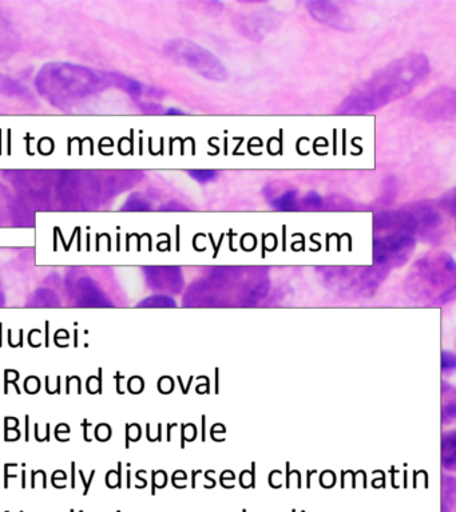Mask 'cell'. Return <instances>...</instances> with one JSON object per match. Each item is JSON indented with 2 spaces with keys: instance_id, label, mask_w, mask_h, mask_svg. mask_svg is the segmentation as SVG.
<instances>
[{
  "instance_id": "7c38bea8",
  "label": "cell",
  "mask_w": 456,
  "mask_h": 512,
  "mask_svg": "<svg viewBox=\"0 0 456 512\" xmlns=\"http://www.w3.org/2000/svg\"><path fill=\"white\" fill-rule=\"evenodd\" d=\"M324 204V198L315 192L308 193L303 200H300L301 209H321Z\"/></svg>"
},
{
  "instance_id": "277c9868",
  "label": "cell",
  "mask_w": 456,
  "mask_h": 512,
  "mask_svg": "<svg viewBox=\"0 0 456 512\" xmlns=\"http://www.w3.org/2000/svg\"><path fill=\"white\" fill-rule=\"evenodd\" d=\"M45 90L54 99H66L82 97L91 90L93 75L81 67L61 66L54 67V71L46 75Z\"/></svg>"
},
{
  "instance_id": "5b68a950",
  "label": "cell",
  "mask_w": 456,
  "mask_h": 512,
  "mask_svg": "<svg viewBox=\"0 0 456 512\" xmlns=\"http://www.w3.org/2000/svg\"><path fill=\"white\" fill-rule=\"evenodd\" d=\"M415 248V237L410 234L384 233L374 241L375 263L383 269L402 267L410 260Z\"/></svg>"
},
{
  "instance_id": "7a4b0ae2",
  "label": "cell",
  "mask_w": 456,
  "mask_h": 512,
  "mask_svg": "<svg viewBox=\"0 0 456 512\" xmlns=\"http://www.w3.org/2000/svg\"><path fill=\"white\" fill-rule=\"evenodd\" d=\"M412 296L423 300H439L447 303L454 299L455 292V261L450 254H428L416 261L408 276Z\"/></svg>"
},
{
  "instance_id": "5bb4252c",
  "label": "cell",
  "mask_w": 456,
  "mask_h": 512,
  "mask_svg": "<svg viewBox=\"0 0 456 512\" xmlns=\"http://www.w3.org/2000/svg\"><path fill=\"white\" fill-rule=\"evenodd\" d=\"M456 198H455V190H451L450 193L444 194L442 198H440V208L450 214L451 217H455V209H456Z\"/></svg>"
},
{
  "instance_id": "8992f818",
  "label": "cell",
  "mask_w": 456,
  "mask_h": 512,
  "mask_svg": "<svg viewBox=\"0 0 456 512\" xmlns=\"http://www.w3.org/2000/svg\"><path fill=\"white\" fill-rule=\"evenodd\" d=\"M419 117L426 121H446L454 119L455 115V91L442 89L432 91L426 99H423L419 107Z\"/></svg>"
},
{
  "instance_id": "30bf717a",
  "label": "cell",
  "mask_w": 456,
  "mask_h": 512,
  "mask_svg": "<svg viewBox=\"0 0 456 512\" xmlns=\"http://www.w3.org/2000/svg\"><path fill=\"white\" fill-rule=\"evenodd\" d=\"M442 462L447 470L454 471L455 468V432H446L442 442Z\"/></svg>"
},
{
  "instance_id": "4fadbf2b",
  "label": "cell",
  "mask_w": 456,
  "mask_h": 512,
  "mask_svg": "<svg viewBox=\"0 0 456 512\" xmlns=\"http://www.w3.org/2000/svg\"><path fill=\"white\" fill-rule=\"evenodd\" d=\"M189 176L193 178L198 184H209L216 180V170H190Z\"/></svg>"
},
{
  "instance_id": "3957f363",
  "label": "cell",
  "mask_w": 456,
  "mask_h": 512,
  "mask_svg": "<svg viewBox=\"0 0 456 512\" xmlns=\"http://www.w3.org/2000/svg\"><path fill=\"white\" fill-rule=\"evenodd\" d=\"M165 54L178 66L192 70L200 77L212 82H225L228 70L220 58L188 39H174L165 46Z\"/></svg>"
},
{
  "instance_id": "8fae6325",
  "label": "cell",
  "mask_w": 456,
  "mask_h": 512,
  "mask_svg": "<svg viewBox=\"0 0 456 512\" xmlns=\"http://www.w3.org/2000/svg\"><path fill=\"white\" fill-rule=\"evenodd\" d=\"M138 307H176V303H174L172 297L153 296L142 301V303L138 304Z\"/></svg>"
},
{
  "instance_id": "52a82bcc",
  "label": "cell",
  "mask_w": 456,
  "mask_h": 512,
  "mask_svg": "<svg viewBox=\"0 0 456 512\" xmlns=\"http://www.w3.org/2000/svg\"><path fill=\"white\" fill-rule=\"evenodd\" d=\"M307 7L309 15L321 25L340 31L352 30L351 18L344 14L336 3L327 2V0H315V2H309Z\"/></svg>"
},
{
  "instance_id": "ba28073f",
  "label": "cell",
  "mask_w": 456,
  "mask_h": 512,
  "mask_svg": "<svg viewBox=\"0 0 456 512\" xmlns=\"http://www.w3.org/2000/svg\"><path fill=\"white\" fill-rule=\"evenodd\" d=\"M145 272L148 273L146 279L149 284L158 291L177 293L184 287V276H182L180 268H148L145 269Z\"/></svg>"
},
{
  "instance_id": "9a60e30c",
  "label": "cell",
  "mask_w": 456,
  "mask_h": 512,
  "mask_svg": "<svg viewBox=\"0 0 456 512\" xmlns=\"http://www.w3.org/2000/svg\"><path fill=\"white\" fill-rule=\"evenodd\" d=\"M455 368V356L450 352L444 351L443 353V369L447 372L454 371Z\"/></svg>"
},
{
  "instance_id": "2e32d148",
  "label": "cell",
  "mask_w": 456,
  "mask_h": 512,
  "mask_svg": "<svg viewBox=\"0 0 456 512\" xmlns=\"http://www.w3.org/2000/svg\"><path fill=\"white\" fill-rule=\"evenodd\" d=\"M446 419V423H450V420L455 419V402L447 403V406L443 408V420Z\"/></svg>"
},
{
  "instance_id": "6da1fadb",
  "label": "cell",
  "mask_w": 456,
  "mask_h": 512,
  "mask_svg": "<svg viewBox=\"0 0 456 512\" xmlns=\"http://www.w3.org/2000/svg\"><path fill=\"white\" fill-rule=\"evenodd\" d=\"M430 61L422 53H411L395 59L372 75L343 102L339 114L375 113L410 95L430 75Z\"/></svg>"
},
{
  "instance_id": "9c48e42d",
  "label": "cell",
  "mask_w": 456,
  "mask_h": 512,
  "mask_svg": "<svg viewBox=\"0 0 456 512\" xmlns=\"http://www.w3.org/2000/svg\"><path fill=\"white\" fill-rule=\"evenodd\" d=\"M271 204L273 208L280 210V212H295V210L301 209L299 194L296 190H287V192L273 198Z\"/></svg>"
},
{
  "instance_id": "e0dca14e",
  "label": "cell",
  "mask_w": 456,
  "mask_h": 512,
  "mask_svg": "<svg viewBox=\"0 0 456 512\" xmlns=\"http://www.w3.org/2000/svg\"><path fill=\"white\" fill-rule=\"evenodd\" d=\"M166 114L168 115H184V111L180 110V109H174V107H172V109H169V110H166Z\"/></svg>"
}]
</instances>
